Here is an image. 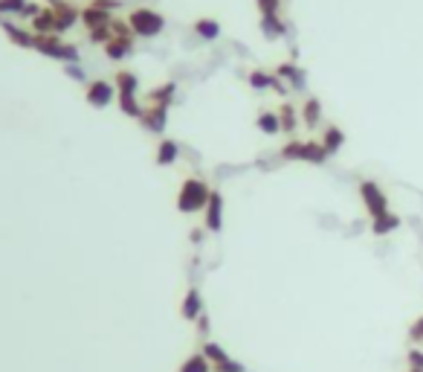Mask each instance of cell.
Returning <instances> with one entry per match:
<instances>
[{"mask_svg":"<svg viewBox=\"0 0 423 372\" xmlns=\"http://www.w3.org/2000/svg\"><path fill=\"white\" fill-rule=\"evenodd\" d=\"M192 30H194L197 38H203V41H215V38L220 35V23H218L215 18H197Z\"/></svg>","mask_w":423,"mask_h":372,"instance_id":"22","label":"cell"},{"mask_svg":"<svg viewBox=\"0 0 423 372\" xmlns=\"http://www.w3.org/2000/svg\"><path fill=\"white\" fill-rule=\"evenodd\" d=\"M41 9H44V6H38V3H26V9L21 12V18H30V21H32V18L38 15V12H41Z\"/></svg>","mask_w":423,"mask_h":372,"instance_id":"38","label":"cell"},{"mask_svg":"<svg viewBox=\"0 0 423 372\" xmlns=\"http://www.w3.org/2000/svg\"><path fill=\"white\" fill-rule=\"evenodd\" d=\"M87 38L93 41V44H107L110 38H114V32H110V26H102V30H87Z\"/></svg>","mask_w":423,"mask_h":372,"instance_id":"31","label":"cell"},{"mask_svg":"<svg viewBox=\"0 0 423 372\" xmlns=\"http://www.w3.org/2000/svg\"><path fill=\"white\" fill-rule=\"evenodd\" d=\"M281 157L287 160H305V163H325L331 155L325 151V146L316 140H290L285 148H281Z\"/></svg>","mask_w":423,"mask_h":372,"instance_id":"4","label":"cell"},{"mask_svg":"<svg viewBox=\"0 0 423 372\" xmlns=\"http://www.w3.org/2000/svg\"><path fill=\"white\" fill-rule=\"evenodd\" d=\"M276 114H278V122H281V131H285V134H293L296 126H299V111H296L293 105H281Z\"/></svg>","mask_w":423,"mask_h":372,"instance_id":"25","label":"cell"},{"mask_svg":"<svg viewBox=\"0 0 423 372\" xmlns=\"http://www.w3.org/2000/svg\"><path fill=\"white\" fill-rule=\"evenodd\" d=\"M64 73L70 76V79H76V81H84V70L79 64H64Z\"/></svg>","mask_w":423,"mask_h":372,"instance_id":"37","label":"cell"},{"mask_svg":"<svg viewBox=\"0 0 423 372\" xmlns=\"http://www.w3.org/2000/svg\"><path fill=\"white\" fill-rule=\"evenodd\" d=\"M249 85L256 90H276V93H285V81H281L276 73H264V70H252L249 73Z\"/></svg>","mask_w":423,"mask_h":372,"instance_id":"11","label":"cell"},{"mask_svg":"<svg viewBox=\"0 0 423 372\" xmlns=\"http://www.w3.org/2000/svg\"><path fill=\"white\" fill-rule=\"evenodd\" d=\"M134 52V35H114L105 44V56L110 61H122V59H128Z\"/></svg>","mask_w":423,"mask_h":372,"instance_id":"10","label":"cell"},{"mask_svg":"<svg viewBox=\"0 0 423 372\" xmlns=\"http://www.w3.org/2000/svg\"><path fill=\"white\" fill-rule=\"evenodd\" d=\"M360 198L365 204V213H369L371 218H380L383 213H389V198H386V192L380 189L377 181H362L360 184Z\"/></svg>","mask_w":423,"mask_h":372,"instance_id":"5","label":"cell"},{"mask_svg":"<svg viewBox=\"0 0 423 372\" xmlns=\"http://www.w3.org/2000/svg\"><path fill=\"white\" fill-rule=\"evenodd\" d=\"M212 372H244V364H238V361H223V364H215L212 366Z\"/></svg>","mask_w":423,"mask_h":372,"instance_id":"33","label":"cell"},{"mask_svg":"<svg viewBox=\"0 0 423 372\" xmlns=\"http://www.w3.org/2000/svg\"><path fill=\"white\" fill-rule=\"evenodd\" d=\"M114 88H116V96H136L139 93V79L131 70H116Z\"/></svg>","mask_w":423,"mask_h":372,"instance_id":"15","label":"cell"},{"mask_svg":"<svg viewBox=\"0 0 423 372\" xmlns=\"http://www.w3.org/2000/svg\"><path fill=\"white\" fill-rule=\"evenodd\" d=\"M174 96H177V85H174V81H165V85H157V88H154L151 93H148V102L151 105H172L174 102Z\"/></svg>","mask_w":423,"mask_h":372,"instance_id":"21","label":"cell"},{"mask_svg":"<svg viewBox=\"0 0 423 372\" xmlns=\"http://www.w3.org/2000/svg\"><path fill=\"white\" fill-rule=\"evenodd\" d=\"M0 26H3L6 38H9L15 47H26V50H32V44H35V32L23 30V26H18V23H9V21H0Z\"/></svg>","mask_w":423,"mask_h":372,"instance_id":"12","label":"cell"},{"mask_svg":"<svg viewBox=\"0 0 423 372\" xmlns=\"http://www.w3.org/2000/svg\"><path fill=\"white\" fill-rule=\"evenodd\" d=\"M203 355L209 358V364H212V366H215V364H223V361H229V355L223 352V349L218 346V343H212V340L203 346Z\"/></svg>","mask_w":423,"mask_h":372,"instance_id":"29","label":"cell"},{"mask_svg":"<svg viewBox=\"0 0 423 372\" xmlns=\"http://www.w3.org/2000/svg\"><path fill=\"white\" fill-rule=\"evenodd\" d=\"M406 361H409V366H412V369H423V352L420 349H409Z\"/></svg>","mask_w":423,"mask_h":372,"instance_id":"35","label":"cell"},{"mask_svg":"<svg viewBox=\"0 0 423 372\" xmlns=\"http://www.w3.org/2000/svg\"><path fill=\"white\" fill-rule=\"evenodd\" d=\"M180 311H183L186 320H200V317H203V297H200L197 288H189V291H186V300H183Z\"/></svg>","mask_w":423,"mask_h":372,"instance_id":"14","label":"cell"},{"mask_svg":"<svg viewBox=\"0 0 423 372\" xmlns=\"http://www.w3.org/2000/svg\"><path fill=\"white\" fill-rule=\"evenodd\" d=\"M32 50H38L41 56L55 59V61H64V64H79V50L70 44V41H61V35H35V44Z\"/></svg>","mask_w":423,"mask_h":372,"instance_id":"3","label":"cell"},{"mask_svg":"<svg viewBox=\"0 0 423 372\" xmlns=\"http://www.w3.org/2000/svg\"><path fill=\"white\" fill-rule=\"evenodd\" d=\"M128 26L136 38H157L165 30V18L160 15L157 9H148V6H139L134 12H128Z\"/></svg>","mask_w":423,"mask_h":372,"instance_id":"2","label":"cell"},{"mask_svg":"<svg viewBox=\"0 0 423 372\" xmlns=\"http://www.w3.org/2000/svg\"><path fill=\"white\" fill-rule=\"evenodd\" d=\"M90 6L105 9V12H114V9H119V0H90Z\"/></svg>","mask_w":423,"mask_h":372,"instance_id":"36","label":"cell"},{"mask_svg":"<svg viewBox=\"0 0 423 372\" xmlns=\"http://www.w3.org/2000/svg\"><path fill=\"white\" fill-rule=\"evenodd\" d=\"M206 230L209 233H220L223 230V198H220V192L212 189V195H209V204H206Z\"/></svg>","mask_w":423,"mask_h":372,"instance_id":"9","label":"cell"},{"mask_svg":"<svg viewBox=\"0 0 423 372\" xmlns=\"http://www.w3.org/2000/svg\"><path fill=\"white\" fill-rule=\"evenodd\" d=\"M32 32L35 35H52L55 32V9H41L32 18Z\"/></svg>","mask_w":423,"mask_h":372,"instance_id":"17","label":"cell"},{"mask_svg":"<svg viewBox=\"0 0 423 372\" xmlns=\"http://www.w3.org/2000/svg\"><path fill=\"white\" fill-rule=\"evenodd\" d=\"M319 143L325 146L328 155H336V151L342 148V143H345V134H342V128L328 126V128H325V134H322V140H319Z\"/></svg>","mask_w":423,"mask_h":372,"instance_id":"23","label":"cell"},{"mask_svg":"<svg viewBox=\"0 0 423 372\" xmlns=\"http://www.w3.org/2000/svg\"><path fill=\"white\" fill-rule=\"evenodd\" d=\"M116 102H119V108H122V114L131 117V119H139V117H143V111H145V108L139 105L136 96H116Z\"/></svg>","mask_w":423,"mask_h":372,"instance_id":"28","label":"cell"},{"mask_svg":"<svg viewBox=\"0 0 423 372\" xmlns=\"http://www.w3.org/2000/svg\"><path fill=\"white\" fill-rule=\"evenodd\" d=\"M177 157H180V143L163 137L160 146H157V166H172Z\"/></svg>","mask_w":423,"mask_h":372,"instance_id":"16","label":"cell"},{"mask_svg":"<svg viewBox=\"0 0 423 372\" xmlns=\"http://www.w3.org/2000/svg\"><path fill=\"white\" fill-rule=\"evenodd\" d=\"M276 76H278L281 81H290V85H293V88H299V90L305 88V73H302V70H299V67H296L293 61L278 64V67H276Z\"/></svg>","mask_w":423,"mask_h":372,"instance_id":"20","label":"cell"},{"mask_svg":"<svg viewBox=\"0 0 423 372\" xmlns=\"http://www.w3.org/2000/svg\"><path fill=\"white\" fill-rule=\"evenodd\" d=\"M26 3H30V0H0V15H18L21 18Z\"/></svg>","mask_w":423,"mask_h":372,"instance_id":"30","label":"cell"},{"mask_svg":"<svg viewBox=\"0 0 423 372\" xmlns=\"http://www.w3.org/2000/svg\"><path fill=\"white\" fill-rule=\"evenodd\" d=\"M409 340H415V343L423 340V317H417V320L409 326Z\"/></svg>","mask_w":423,"mask_h":372,"instance_id":"34","label":"cell"},{"mask_svg":"<svg viewBox=\"0 0 423 372\" xmlns=\"http://www.w3.org/2000/svg\"><path fill=\"white\" fill-rule=\"evenodd\" d=\"M256 6L261 15H278L281 12V0H256Z\"/></svg>","mask_w":423,"mask_h":372,"instance_id":"32","label":"cell"},{"mask_svg":"<svg viewBox=\"0 0 423 372\" xmlns=\"http://www.w3.org/2000/svg\"><path fill=\"white\" fill-rule=\"evenodd\" d=\"M114 96H116V88L110 85V81H102V79L87 81V88H84V99H87L93 108H107L110 102H114Z\"/></svg>","mask_w":423,"mask_h":372,"instance_id":"6","label":"cell"},{"mask_svg":"<svg viewBox=\"0 0 423 372\" xmlns=\"http://www.w3.org/2000/svg\"><path fill=\"white\" fill-rule=\"evenodd\" d=\"M261 32L264 38H281L287 32V26L278 15H261Z\"/></svg>","mask_w":423,"mask_h":372,"instance_id":"24","label":"cell"},{"mask_svg":"<svg viewBox=\"0 0 423 372\" xmlns=\"http://www.w3.org/2000/svg\"><path fill=\"white\" fill-rule=\"evenodd\" d=\"M52 9H55V35L73 30V26L81 21V9L70 6V3H61V0H59V3H55Z\"/></svg>","mask_w":423,"mask_h":372,"instance_id":"8","label":"cell"},{"mask_svg":"<svg viewBox=\"0 0 423 372\" xmlns=\"http://www.w3.org/2000/svg\"><path fill=\"white\" fill-rule=\"evenodd\" d=\"M209 195H212V189L206 181H200V177H186L180 186V195H177V210L186 215L200 213V210H206Z\"/></svg>","mask_w":423,"mask_h":372,"instance_id":"1","label":"cell"},{"mask_svg":"<svg viewBox=\"0 0 423 372\" xmlns=\"http://www.w3.org/2000/svg\"><path fill=\"white\" fill-rule=\"evenodd\" d=\"M319 119H322V102L316 99V96H310V99H305V105H302V122H305V128L313 131L319 126Z\"/></svg>","mask_w":423,"mask_h":372,"instance_id":"18","label":"cell"},{"mask_svg":"<svg viewBox=\"0 0 423 372\" xmlns=\"http://www.w3.org/2000/svg\"><path fill=\"white\" fill-rule=\"evenodd\" d=\"M256 126L261 134H278L281 131V122H278V114L276 111H261L256 117Z\"/></svg>","mask_w":423,"mask_h":372,"instance_id":"26","label":"cell"},{"mask_svg":"<svg viewBox=\"0 0 423 372\" xmlns=\"http://www.w3.org/2000/svg\"><path fill=\"white\" fill-rule=\"evenodd\" d=\"M398 227H400V218L394 215L391 210L383 213L380 218H371V233H374V236H389V233H394Z\"/></svg>","mask_w":423,"mask_h":372,"instance_id":"19","label":"cell"},{"mask_svg":"<svg viewBox=\"0 0 423 372\" xmlns=\"http://www.w3.org/2000/svg\"><path fill=\"white\" fill-rule=\"evenodd\" d=\"M114 21V12H105V9H96V6H84L81 9V23L87 30H102V26H110Z\"/></svg>","mask_w":423,"mask_h":372,"instance_id":"13","label":"cell"},{"mask_svg":"<svg viewBox=\"0 0 423 372\" xmlns=\"http://www.w3.org/2000/svg\"><path fill=\"white\" fill-rule=\"evenodd\" d=\"M180 372H212V364H209V358L203 352H197V355H192V358L183 361Z\"/></svg>","mask_w":423,"mask_h":372,"instance_id":"27","label":"cell"},{"mask_svg":"<svg viewBox=\"0 0 423 372\" xmlns=\"http://www.w3.org/2000/svg\"><path fill=\"white\" fill-rule=\"evenodd\" d=\"M409 372H423V369H409Z\"/></svg>","mask_w":423,"mask_h":372,"instance_id":"39","label":"cell"},{"mask_svg":"<svg viewBox=\"0 0 423 372\" xmlns=\"http://www.w3.org/2000/svg\"><path fill=\"white\" fill-rule=\"evenodd\" d=\"M139 126H143L148 134H160L163 137V131L168 126V108L165 105H148L143 111V117H139Z\"/></svg>","mask_w":423,"mask_h":372,"instance_id":"7","label":"cell"}]
</instances>
